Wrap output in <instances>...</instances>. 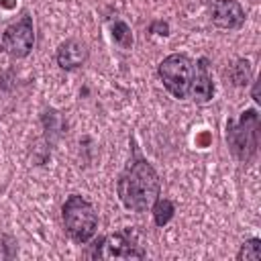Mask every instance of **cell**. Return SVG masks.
<instances>
[{"label": "cell", "instance_id": "cell-7", "mask_svg": "<svg viewBox=\"0 0 261 261\" xmlns=\"http://www.w3.org/2000/svg\"><path fill=\"white\" fill-rule=\"evenodd\" d=\"M210 18L220 29H241L245 22V10L237 0H214L210 4Z\"/></svg>", "mask_w": 261, "mask_h": 261}, {"label": "cell", "instance_id": "cell-11", "mask_svg": "<svg viewBox=\"0 0 261 261\" xmlns=\"http://www.w3.org/2000/svg\"><path fill=\"white\" fill-rule=\"evenodd\" d=\"M153 220H155V224L157 226H163V224H167L171 218H173V212H175V206H173V202L171 200H167V198H157L155 202H153Z\"/></svg>", "mask_w": 261, "mask_h": 261}, {"label": "cell", "instance_id": "cell-2", "mask_svg": "<svg viewBox=\"0 0 261 261\" xmlns=\"http://www.w3.org/2000/svg\"><path fill=\"white\" fill-rule=\"evenodd\" d=\"M226 143L239 161H251L259 147V114L255 108L241 112L237 120L226 122Z\"/></svg>", "mask_w": 261, "mask_h": 261}, {"label": "cell", "instance_id": "cell-6", "mask_svg": "<svg viewBox=\"0 0 261 261\" xmlns=\"http://www.w3.org/2000/svg\"><path fill=\"white\" fill-rule=\"evenodd\" d=\"M33 45H35V31H33V20L29 14H24L14 24L6 27V31L2 35V49L10 57H16V59L27 57L31 53Z\"/></svg>", "mask_w": 261, "mask_h": 261}, {"label": "cell", "instance_id": "cell-8", "mask_svg": "<svg viewBox=\"0 0 261 261\" xmlns=\"http://www.w3.org/2000/svg\"><path fill=\"white\" fill-rule=\"evenodd\" d=\"M188 96H192L198 104H206L214 96V86H212V77H210V71H208V59L206 57H202L194 63V75H192Z\"/></svg>", "mask_w": 261, "mask_h": 261}, {"label": "cell", "instance_id": "cell-10", "mask_svg": "<svg viewBox=\"0 0 261 261\" xmlns=\"http://www.w3.org/2000/svg\"><path fill=\"white\" fill-rule=\"evenodd\" d=\"M251 75H253V71H251V63H249L247 59H237V61L230 65V69H228L230 82H232L234 86H239V88L247 86V84L251 82Z\"/></svg>", "mask_w": 261, "mask_h": 261}, {"label": "cell", "instance_id": "cell-14", "mask_svg": "<svg viewBox=\"0 0 261 261\" xmlns=\"http://www.w3.org/2000/svg\"><path fill=\"white\" fill-rule=\"evenodd\" d=\"M149 31L151 33H155V35H169V24L167 22H163V20H155L151 27H149Z\"/></svg>", "mask_w": 261, "mask_h": 261}, {"label": "cell", "instance_id": "cell-5", "mask_svg": "<svg viewBox=\"0 0 261 261\" xmlns=\"http://www.w3.org/2000/svg\"><path fill=\"white\" fill-rule=\"evenodd\" d=\"M94 255L100 259H143L145 251L137 243V232L128 228L102 239Z\"/></svg>", "mask_w": 261, "mask_h": 261}, {"label": "cell", "instance_id": "cell-3", "mask_svg": "<svg viewBox=\"0 0 261 261\" xmlns=\"http://www.w3.org/2000/svg\"><path fill=\"white\" fill-rule=\"evenodd\" d=\"M61 218H63V226H65L67 234L75 243L84 245L96 234L98 214H96L94 206L77 194H73L65 200V204L61 208Z\"/></svg>", "mask_w": 261, "mask_h": 261}, {"label": "cell", "instance_id": "cell-9", "mask_svg": "<svg viewBox=\"0 0 261 261\" xmlns=\"http://www.w3.org/2000/svg\"><path fill=\"white\" fill-rule=\"evenodd\" d=\"M88 61V47L77 39H67L57 49V65L65 71H73Z\"/></svg>", "mask_w": 261, "mask_h": 261}, {"label": "cell", "instance_id": "cell-13", "mask_svg": "<svg viewBox=\"0 0 261 261\" xmlns=\"http://www.w3.org/2000/svg\"><path fill=\"white\" fill-rule=\"evenodd\" d=\"M112 39H114V43H118L122 49H130V47H133V33H130L128 24L122 22V20H116V22L112 24Z\"/></svg>", "mask_w": 261, "mask_h": 261}, {"label": "cell", "instance_id": "cell-15", "mask_svg": "<svg viewBox=\"0 0 261 261\" xmlns=\"http://www.w3.org/2000/svg\"><path fill=\"white\" fill-rule=\"evenodd\" d=\"M253 100H255V102L261 100V98H259V84H257V82H255V86H253Z\"/></svg>", "mask_w": 261, "mask_h": 261}, {"label": "cell", "instance_id": "cell-4", "mask_svg": "<svg viewBox=\"0 0 261 261\" xmlns=\"http://www.w3.org/2000/svg\"><path fill=\"white\" fill-rule=\"evenodd\" d=\"M159 80L163 82L165 90L175 96L177 100L188 96L190 84H192V75H194V61L184 55V53H173L167 55L161 63H159Z\"/></svg>", "mask_w": 261, "mask_h": 261}, {"label": "cell", "instance_id": "cell-12", "mask_svg": "<svg viewBox=\"0 0 261 261\" xmlns=\"http://www.w3.org/2000/svg\"><path fill=\"white\" fill-rule=\"evenodd\" d=\"M237 259L239 261H259L261 259V241L257 237L245 241L237 253Z\"/></svg>", "mask_w": 261, "mask_h": 261}, {"label": "cell", "instance_id": "cell-1", "mask_svg": "<svg viewBox=\"0 0 261 261\" xmlns=\"http://www.w3.org/2000/svg\"><path fill=\"white\" fill-rule=\"evenodd\" d=\"M159 190L161 184L155 167L139 155H135L128 161V165L124 167V171L118 175L116 181V192L120 202L135 212H147L153 206V202L159 198Z\"/></svg>", "mask_w": 261, "mask_h": 261}]
</instances>
